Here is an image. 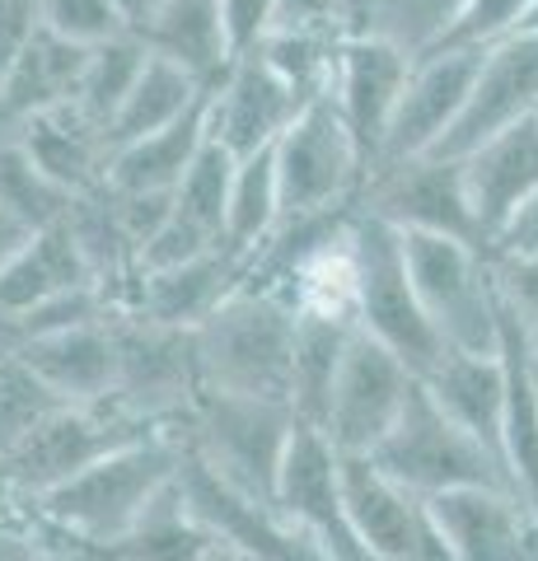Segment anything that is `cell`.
Returning a JSON list of instances; mask_svg holds the SVG:
<instances>
[{"mask_svg":"<svg viewBox=\"0 0 538 561\" xmlns=\"http://www.w3.org/2000/svg\"><path fill=\"white\" fill-rule=\"evenodd\" d=\"M179 472H183L179 431H154L108 454V459H99L94 468H84L66 486L24 505L43 529L66 538L71 548L103 552L150 511V501L169 482H179Z\"/></svg>","mask_w":538,"mask_h":561,"instance_id":"6da1fadb","label":"cell"},{"mask_svg":"<svg viewBox=\"0 0 538 561\" xmlns=\"http://www.w3.org/2000/svg\"><path fill=\"white\" fill-rule=\"evenodd\" d=\"M295 431H300V416L290 412V402L206 389L179 426V440L187 459L216 472L225 486L276 505V482H282V463Z\"/></svg>","mask_w":538,"mask_h":561,"instance_id":"7a4b0ae2","label":"cell"},{"mask_svg":"<svg viewBox=\"0 0 538 561\" xmlns=\"http://www.w3.org/2000/svg\"><path fill=\"white\" fill-rule=\"evenodd\" d=\"M206 389L290 402L295 305L276 290H234L197 328Z\"/></svg>","mask_w":538,"mask_h":561,"instance_id":"3957f363","label":"cell"},{"mask_svg":"<svg viewBox=\"0 0 538 561\" xmlns=\"http://www.w3.org/2000/svg\"><path fill=\"white\" fill-rule=\"evenodd\" d=\"M108 328L117 346V375L108 402H117L127 416L146 421L154 431H179L193 412V402L206 393L197 332L154 323L136 309H113Z\"/></svg>","mask_w":538,"mask_h":561,"instance_id":"277c9868","label":"cell"},{"mask_svg":"<svg viewBox=\"0 0 538 561\" xmlns=\"http://www.w3.org/2000/svg\"><path fill=\"white\" fill-rule=\"evenodd\" d=\"M408 276L449 351L501 356V295L492 253L445 234H403Z\"/></svg>","mask_w":538,"mask_h":561,"instance_id":"5b68a950","label":"cell"},{"mask_svg":"<svg viewBox=\"0 0 538 561\" xmlns=\"http://www.w3.org/2000/svg\"><path fill=\"white\" fill-rule=\"evenodd\" d=\"M370 459L398 478L403 486H412L416 496H445V491L459 486H511V472L496 454L473 440L455 416H449L436 398L426 393V383L416 379L408 393V408L398 412L393 431L379 440V449Z\"/></svg>","mask_w":538,"mask_h":561,"instance_id":"8992f818","label":"cell"},{"mask_svg":"<svg viewBox=\"0 0 538 561\" xmlns=\"http://www.w3.org/2000/svg\"><path fill=\"white\" fill-rule=\"evenodd\" d=\"M141 435H154V426L127 416L117 402H61L0 459V486L20 501H38Z\"/></svg>","mask_w":538,"mask_h":561,"instance_id":"52a82bcc","label":"cell"},{"mask_svg":"<svg viewBox=\"0 0 538 561\" xmlns=\"http://www.w3.org/2000/svg\"><path fill=\"white\" fill-rule=\"evenodd\" d=\"M352 243H356V267H360V332H370L379 346H389L422 379L449 346L440 342V332L431 328L422 300H416V286L403 257V234L356 206Z\"/></svg>","mask_w":538,"mask_h":561,"instance_id":"ba28073f","label":"cell"},{"mask_svg":"<svg viewBox=\"0 0 538 561\" xmlns=\"http://www.w3.org/2000/svg\"><path fill=\"white\" fill-rule=\"evenodd\" d=\"M276 179H282V220L286 216H319L360 202L370 164L360 154L352 127L337 113L333 94L305 103L286 136L272 146Z\"/></svg>","mask_w":538,"mask_h":561,"instance_id":"9c48e42d","label":"cell"},{"mask_svg":"<svg viewBox=\"0 0 538 561\" xmlns=\"http://www.w3.org/2000/svg\"><path fill=\"white\" fill-rule=\"evenodd\" d=\"M366 216L393 225L398 234H445L463 243H482L473 202H468L463 164L440 160V154H416V160H398L375 169L356 202Z\"/></svg>","mask_w":538,"mask_h":561,"instance_id":"30bf717a","label":"cell"},{"mask_svg":"<svg viewBox=\"0 0 538 561\" xmlns=\"http://www.w3.org/2000/svg\"><path fill=\"white\" fill-rule=\"evenodd\" d=\"M276 511L300 534L314 538L333 561H375L356 534L352 511H346L342 449L314 426L295 431V440L286 449L282 482H276Z\"/></svg>","mask_w":538,"mask_h":561,"instance_id":"8fae6325","label":"cell"},{"mask_svg":"<svg viewBox=\"0 0 538 561\" xmlns=\"http://www.w3.org/2000/svg\"><path fill=\"white\" fill-rule=\"evenodd\" d=\"M346 511L375 561H449L431 501L389 478L370 454H342Z\"/></svg>","mask_w":538,"mask_h":561,"instance_id":"7c38bea8","label":"cell"},{"mask_svg":"<svg viewBox=\"0 0 538 561\" xmlns=\"http://www.w3.org/2000/svg\"><path fill=\"white\" fill-rule=\"evenodd\" d=\"M416 375L389 346H379L370 332H356L352 351H346L333 408H328L323 435L342 454H375L379 440L393 431L398 412L408 408Z\"/></svg>","mask_w":538,"mask_h":561,"instance_id":"4fadbf2b","label":"cell"},{"mask_svg":"<svg viewBox=\"0 0 538 561\" xmlns=\"http://www.w3.org/2000/svg\"><path fill=\"white\" fill-rule=\"evenodd\" d=\"M478 66H482V47H440V51L416 57L375 169L398 164V160H416V154L436 150L440 140L455 131V122L468 103V90H473Z\"/></svg>","mask_w":538,"mask_h":561,"instance_id":"5bb4252c","label":"cell"},{"mask_svg":"<svg viewBox=\"0 0 538 561\" xmlns=\"http://www.w3.org/2000/svg\"><path fill=\"white\" fill-rule=\"evenodd\" d=\"M534 113H538V33H511V38L482 47V66L473 76V90H468L455 131L431 154L463 160L482 140H492L496 131H506Z\"/></svg>","mask_w":538,"mask_h":561,"instance_id":"9a60e30c","label":"cell"},{"mask_svg":"<svg viewBox=\"0 0 538 561\" xmlns=\"http://www.w3.org/2000/svg\"><path fill=\"white\" fill-rule=\"evenodd\" d=\"M300 94L257 51H244L206 94V136L230 150L234 160H249V154L272 150L300 117Z\"/></svg>","mask_w":538,"mask_h":561,"instance_id":"2e32d148","label":"cell"},{"mask_svg":"<svg viewBox=\"0 0 538 561\" xmlns=\"http://www.w3.org/2000/svg\"><path fill=\"white\" fill-rule=\"evenodd\" d=\"M183 491L193 501V511L202 524L216 534L220 548H230L244 561H333L309 534H300L295 524L276 511L244 496V491L225 486L216 472H206L197 459L183 454Z\"/></svg>","mask_w":538,"mask_h":561,"instance_id":"e0dca14e","label":"cell"},{"mask_svg":"<svg viewBox=\"0 0 538 561\" xmlns=\"http://www.w3.org/2000/svg\"><path fill=\"white\" fill-rule=\"evenodd\" d=\"M449 561H538V519L506 486H459L431 496Z\"/></svg>","mask_w":538,"mask_h":561,"instance_id":"ac0fdd59","label":"cell"},{"mask_svg":"<svg viewBox=\"0 0 538 561\" xmlns=\"http://www.w3.org/2000/svg\"><path fill=\"white\" fill-rule=\"evenodd\" d=\"M412 61L403 47H393L389 38H375V33H352L342 47V61H337V80H333V103L337 113L346 117L352 127L360 154L366 164L375 169L379 150H385V136H389V122L398 113V99L408 90V76H412Z\"/></svg>","mask_w":538,"mask_h":561,"instance_id":"d6986e66","label":"cell"},{"mask_svg":"<svg viewBox=\"0 0 538 561\" xmlns=\"http://www.w3.org/2000/svg\"><path fill=\"white\" fill-rule=\"evenodd\" d=\"M459 164H463L468 202H473L482 243L492 249V239L506 230L515 210L538 197V113L496 131L492 140H482Z\"/></svg>","mask_w":538,"mask_h":561,"instance_id":"ffe728a7","label":"cell"},{"mask_svg":"<svg viewBox=\"0 0 538 561\" xmlns=\"http://www.w3.org/2000/svg\"><path fill=\"white\" fill-rule=\"evenodd\" d=\"M20 146L33 154L51 183L71 197H90V192L108 187V160H113V140L108 127L94 122L80 103H66V108H51L20 122L10 131Z\"/></svg>","mask_w":538,"mask_h":561,"instance_id":"44dd1931","label":"cell"},{"mask_svg":"<svg viewBox=\"0 0 538 561\" xmlns=\"http://www.w3.org/2000/svg\"><path fill=\"white\" fill-rule=\"evenodd\" d=\"M80 286H99V280L84 262L76 234L66 230V220L51 225V230H38L0 267V351H5L14 323H24L28 313H38L43 305L61 300Z\"/></svg>","mask_w":538,"mask_h":561,"instance_id":"7402d4cb","label":"cell"},{"mask_svg":"<svg viewBox=\"0 0 538 561\" xmlns=\"http://www.w3.org/2000/svg\"><path fill=\"white\" fill-rule=\"evenodd\" d=\"M239 286H244V257H234L230 249H211L193 262H179V267L141 272L127 309L146 313L154 323L197 332Z\"/></svg>","mask_w":538,"mask_h":561,"instance_id":"603a6c76","label":"cell"},{"mask_svg":"<svg viewBox=\"0 0 538 561\" xmlns=\"http://www.w3.org/2000/svg\"><path fill=\"white\" fill-rule=\"evenodd\" d=\"M422 383L473 440H482L501 463H506V402H511L506 360L445 351V356L422 375Z\"/></svg>","mask_w":538,"mask_h":561,"instance_id":"cb8c5ba5","label":"cell"},{"mask_svg":"<svg viewBox=\"0 0 538 561\" xmlns=\"http://www.w3.org/2000/svg\"><path fill=\"white\" fill-rule=\"evenodd\" d=\"M14 356H20L61 402H108L113 398L117 346H113L108 319L33 337L24 346H14Z\"/></svg>","mask_w":538,"mask_h":561,"instance_id":"d4e9b609","label":"cell"},{"mask_svg":"<svg viewBox=\"0 0 538 561\" xmlns=\"http://www.w3.org/2000/svg\"><path fill=\"white\" fill-rule=\"evenodd\" d=\"M84 61H90V47L61 38V33H51L43 24L33 28L20 61L10 66L5 84H0V131H14L28 117L76 103L80 80H84Z\"/></svg>","mask_w":538,"mask_h":561,"instance_id":"484cf974","label":"cell"},{"mask_svg":"<svg viewBox=\"0 0 538 561\" xmlns=\"http://www.w3.org/2000/svg\"><path fill=\"white\" fill-rule=\"evenodd\" d=\"M150 47V57H164L197 76L206 90L230 70V33L220 20V0H164L150 20L136 28Z\"/></svg>","mask_w":538,"mask_h":561,"instance_id":"4316f807","label":"cell"},{"mask_svg":"<svg viewBox=\"0 0 538 561\" xmlns=\"http://www.w3.org/2000/svg\"><path fill=\"white\" fill-rule=\"evenodd\" d=\"M356 323L328 319V313L295 309V360H290V412L300 426L323 431L328 408H333L346 351L356 342Z\"/></svg>","mask_w":538,"mask_h":561,"instance_id":"83f0119b","label":"cell"},{"mask_svg":"<svg viewBox=\"0 0 538 561\" xmlns=\"http://www.w3.org/2000/svg\"><path fill=\"white\" fill-rule=\"evenodd\" d=\"M211 94V90H206ZM206 99L187 117H179L173 127L141 136L131 146L113 150L108 160V187L113 192H179L187 179V169L197 164V154L206 150Z\"/></svg>","mask_w":538,"mask_h":561,"instance_id":"f1b7e54d","label":"cell"},{"mask_svg":"<svg viewBox=\"0 0 538 561\" xmlns=\"http://www.w3.org/2000/svg\"><path fill=\"white\" fill-rule=\"evenodd\" d=\"M216 548L220 542L193 511V501L183 491V472H179V482H169L150 501V511L99 557H108V561H211Z\"/></svg>","mask_w":538,"mask_h":561,"instance_id":"f546056e","label":"cell"},{"mask_svg":"<svg viewBox=\"0 0 538 561\" xmlns=\"http://www.w3.org/2000/svg\"><path fill=\"white\" fill-rule=\"evenodd\" d=\"M202 99H206V84L197 76H187L183 66H173L164 57H150L146 70H141V80H136V90L127 94V103L108 122L113 150H123V146H131V140L173 127V122L193 113Z\"/></svg>","mask_w":538,"mask_h":561,"instance_id":"4dcf8cb0","label":"cell"},{"mask_svg":"<svg viewBox=\"0 0 538 561\" xmlns=\"http://www.w3.org/2000/svg\"><path fill=\"white\" fill-rule=\"evenodd\" d=\"M282 225V179H276V154H249L234 169L230 210H225V249L234 257H253L267 234Z\"/></svg>","mask_w":538,"mask_h":561,"instance_id":"1f68e13d","label":"cell"},{"mask_svg":"<svg viewBox=\"0 0 538 561\" xmlns=\"http://www.w3.org/2000/svg\"><path fill=\"white\" fill-rule=\"evenodd\" d=\"M352 33H309V28H276L267 33L253 51L263 57L276 76H282L300 103H314L323 94H333V80H337V61H342V47Z\"/></svg>","mask_w":538,"mask_h":561,"instance_id":"d6a6232c","label":"cell"},{"mask_svg":"<svg viewBox=\"0 0 538 561\" xmlns=\"http://www.w3.org/2000/svg\"><path fill=\"white\" fill-rule=\"evenodd\" d=\"M0 206L38 234V230H51V225H61L71 216L76 197L51 183L10 131H0Z\"/></svg>","mask_w":538,"mask_h":561,"instance_id":"836d02e7","label":"cell"},{"mask_svg":"<svg viewBox=\"0 0 538 561\" xmlns=\"http://www.w3.org/2000/svg\"><path fill=\"white\" fill-rule=\"evenodd\" d=\"M146 61H150V47H146L141 33H123V38H113V43L90 47V61H84V80H80V99L76 103L94 122L108 127V122L117 117V108L127 103V94L136 90Z\"/></svg>","mask_w":538,"mask_h":561,"instance_id":"e575fe53","label":"cell"},{"mask_svg":"<svg viewBox=\"0 0 538 561\" xmlns=\"http://www.w3.org/2000/svg\"><path fill=\"white\" fill-rule=\"evenodd\" d=\"M463 5L468 0H375L360 33L389 38L408 57H426V51H436L455 33Z\"/></svg>","mask_w":538,"mask_h":561,"instance_id":"d590c367","label":"cell"},{"mask_svg":"<svg viewBox=\"0 0 538 561\" xmlns=\"http://www.w3.org/2000/svg\"><path fill=\"white\" fill-rule=\"evenodd\" d=\"M239 160L216 140H206V150L197 154V164L187 169V179L173 192V210L187 216L202 230H211L225 243V210H230V187H234Z\"/></svg>","mask_w":538,"mask_h":561,"instance_id":"8d00e7d4","label":"cell"},{"mask_svg":"<svg viewBox=\"0 0 538 561\" xmlns=\"http://www.w3.org/2000/svg\"><path fill=\"white\" fill-rule=\"evenodd\" d=\"M57 408H61V398L14 351H0V459L20 440H28L33 426Z\"/></svg>","mask_w":538,"mask_h":561,"instance_id":"74e56055","label":"cell"},{"mask_svg":"<svg viewBox=\"0 0 538 561\" xmlns=\"http://www.w3.org/2000/svg\"><path fill=\"white\" fill-rule=\"evenodd\" d=\"M492 276L501 295V319L525 342L529 360L538 365V262L492 253Z\"/></svg>","mask_w":538,"mask_h":561,"instance_id":"f35d334b","label":"cell"},{"mask_svg":"<svg viewBox=\"0 0 538 561\" xmlns=\"http://www.w3.org/2000/svg\"><path fill=\"white\" fill-rule=\"evenodd\" d=\"M38 20L43 28L61 33L80 47H99L131 33V24L123 20V10L113 0H38Z\"/></svg>","mask_w":538,"mask_h":561,"instance_id":"ab89813d","label":"cell"},{"mask_svg":"<svg viewBox=\"0 0 538 561\" xmlns=\"http://www.w3.org/2000/svg\"><path fill=\"white\" fill-rule=\"evenodd\" d=\"M529 10H534V0H468L455 33H449L440 47H492L525 28Z\"/></svg>","mask_w":538,"mask_h":561,"instance_id":"60d3db41","label":"cell"},{"mask_svg":"<svg viewBox=\"0 0 538 561\" xmlns=\"http://www.w3.org/2000/svg\"><path fill=\"white\" fill-rule=\"evenodd\" d=\"M220 20L230 33V51L244 57L276 28V0H220Z\"/></svg>","mask_w":538,"mask_h":561,"instance_id":"b9f144b4","label":"cell"},{"mask_svg":"<svg viewBox=\"0 0 538 561\" xmlns=\"http://www.w3.org/2000/svg\"><path fill=\"white\" fill-rule=\"evenodd\" d=\"M14 501H20V496H14ZM20 515H24V524H20V534H14V538H5L0 561H80V548H71V542L57 538L51 529H43V524L28 515L24 501H20Z\"/></svg>","mask_w":538,"mask_h":561,"instance_id":"7bdbcfd3","label":"cell"},{"mask_svg":"<svg viewBox=\"0 0 538 561\" xmlns=\"http://www.w3.org/2000/svg\"><path fill=\"white\" fill-rule=\"evenodd\" d=\"M276 28H309V33H352L342 0H276ZM272 28V33H276Z\"/></svg>","mask_w":538,"mask_h":561,"instance_id":"ee69618b","label":"cell"},{"mask_svg":"<svg viewBox=\"0 0 538 561\" xmlns=\"http://www.w3.org/2000/svg\"><path fill=\"white\" fill-rule=\"evenodd\" d=\"M38 24V0H0V84H5L10 66L20 61V51Z\"/></svg>","mask_w":538,"mask_h":561,"instance_id":"f6af8a7d","label":"cell"},{"mask_svg":"<svg viewBox=\"0 0 538 561\" xmlns=\"http://www.w3.org/2000/svg\"><path fill=\"white\" fill-rule=\"evenodd\" d=\"M488 253H501V257H529V262H538V197L515 210L511 225L492 239V249H488Z\"/></svg>","mask_w":538,"mask_h":561,"instance_id":"bcb514c9","label":"cell"},{"mask_svg":"<svg viewBox=\"0 0 538 561\" xmlns=\"http://www.w3.org/2000/svg\"><path fill=\"white\" fill-rule=\"evenodd\" d=\"M28 239H33L28 225H20V220H14L5 206H0V267H5V262H10L14 253H20Z\"/></svg>","mask_w":538,"mask_h":561,"instance_id":"7dc6e473","label":"cell"},{"mask_svg":"<svg viewBox=\"0 0 538 561\" xmlns=\"http://www.w3.org/2000/svg\"><path fill=\"white\" fill-rule=\"evenodd\" d=\"M20 524H24V515H20V501H14L10 491L0 486V548H5V538L20 534Z\"/></svg>","mask_w":538,"mask_h":561,"instance_id":"c3c4849f","label":"cell"},{"mask_svg":"<svg viewBox=\"0 0 538 561\" xmlns=\"http://www.w3.org/2000/svg\"><path fill=\"white\" fill-rule=\"evenodd\" d=\"M113 5L123 10V20H127V24H131V33H136V28H141V24L150 20L154 10L164 5V0H113Z\"/></svg>","mask_w":538,"mask_h":561,"instance_id":"681fc988","label":"cell"},{"mask_svg":"<svg viewBox=\"0 0 538 561\" xmlns=\"http://www.w3.org/2000/svg\"><path fill=\"white\" fill-rule=\"evenodd\" d=\"M342 5H346V20H352V33H360V28H366V20H370V5H375V0H342Z\"/></svg>","mask_w":538,"mask_h":561,"instance_id":"f907efd6","label":"cell"},{"mask_svg":"<svg viewBox=\"0 0 538 561\" xmlns=\"http://www.w3.org/2000/svg\"><path fill=\"white\" fill-rule=\"evenodd\" d=\"M519 33H538V0H534V10H529V20H525V28Z\"/></svg>","mask_w":538,"mask_h":561,"instance_id":"816d5d0a","label":"cell"},{"mask_svg":"<svg viewBox=\"0 0 538 561\" xmlns=\"http://www.w3.org/2000/svg\"><path fill=\"white\" fill-rule=\"evenodd\" d=\"M211 561H244V557H234L230 548H216V552H211Z\"/></svg>","mask_w":538,"mask_h":561,"instance_id":"f5cc1de1","label":"cell"},{"mask_svg":"<svg viewBox=\"0 0 538 561\" xmlns=\"http://www.w3.org/2000/svg\"><path fill=\"white\" fill-rule=\"evenodd\" d=\"M80 561H108V557H99V552H80Z\"/></svg>","mask_w":538,"mask_h":561,"instance_id":"db71d44e","label":"cell"},{"mask_svg":"<svg viewBox=\"0 0 538 561\" xmlns=\"http://www.w3.org/2000/svg\"><path fill=\"white\" fill-rule=\"evenodd\" d=\"M534 379H538V365H534Z\"/></svg>","mask_w":538,"mask_h":561,"instance_id":"11a10c76","label":"cell"}]
</instances>
